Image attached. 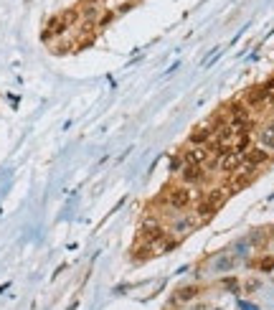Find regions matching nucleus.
Listing matches in <instances>:
<instances>
[{
  "label": "nucleus",
  "mask_w": 274,
  "mask_h": 310,
  "mask_svg": "<svg viewBox=\"0 0 274 310\" xmlns=\"http://www.w3.org/2000/svg\"><path fill=\"white\" fill-rule=\"evenodd\" d=\"M165 204H168V209H173V211H185V209L193 204V191H190L188 186L170 188L168 196H165Z\"/></svg>",
  "instance_id": "nucleus-1"
},
{
  "label": "nucleus",
  "mask_w": 274,
  "mask_h": 310,
  "mask_svg": "<svg viewBox=\"0 0 274 310\" xmlns=\"http://www.w3.org/2000/svg\"><path fill=\"white\" fill-rule=\"evenodd\" d=\"M76 16H79V13H76V11H64V13H59L56 18H51L49 21V28L44 31V38H51V36H61L74 21H76Z\"/></svg>",
  "instance_id": "nucleus-2"
},
{
  "label": "nucleus",
  "mask_w": 274,
  "mask_h": 310,
  "mask_svg": "<svg viewBox=\"0 0 274 310\" xmlns=\"http://www.w3.org/2000/svg\"><path fill=\"white\" fill-rule=\"evenodd\" d=\"M178 176L183 178L185 186H201V183L206 181L208 171H206L203 166H198V163H183V168L178 171Z\"/></svg>",
  "instance_id": "nucleus-3"
},
{
  "label": "nucleus",
  "mask_w": 274,
  "mask_h": 310,
  "mask_svg": "<svg viewBox=\"0 0 274 310\" xmlns=\"http://www.w3.org/2000/svg\"><path fill=\"white\" fill-rule=\"evenodd\" d=\"M259 145H261V150H274V120L259 132Z\"/></svg>",
  "instance_id": "nucleus-4"
}]
</instances>
